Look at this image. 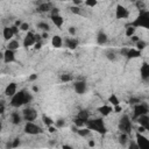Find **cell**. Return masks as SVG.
Masks as SVG:
<instances>
[{"mask_svg": "<svg viewBox=\"0 0 149 149\" xmlns=\"http://www.w3.org/2000/svg\"><path fill=\"white\" fill-rule=\"evenodd\" d=\"M30 100H31L30 93H28L27 91L22 90V91L16 92V93L12 97V99H10V105H12L13 107H20V106H22V105L29 102Z\"/></svg>", "mask_w": 149, "mask_h": 149, "instance_id": "cell-1", "label": "cell"}, {"mask_svg": "<svg viewBox=\"0 0 149 149\" xmlns=\"http://www.w3.org/2000/svg\"><path fill=\"white\" fill-rule=\"evenodd\" d=\"M86 126L90 130H95L98 133L105 134L106 133V127L104 125L102 119H94V120H87L86 121Z\"/></svg>", "mask_w": 149, "mask_h": 149, "instance_id": "cell-2", "label": "cell"}, {"mask_svg": "<svg viewBox=\"0 0 149 149\" xmlns=\"http://www.w3.org/2000/svg\"><path fill=\"white\" fill-rule=\"evenodd\" d=\"M132 26L135 27H143V28H148L149 27V13L147 10H142L140 13V15L132 22Z\"/></svg>", "mask_w": 149, "mask_h": 149, "instance_id": "cell-3", "label": "cell"}, {"mask_svg": "<svg viewBox=\"0 0 149 149\" xmlns=\"http://www.w3.org/2000/svg\"><path fill=\"white\" fill-rule=\"evenodd\" d=\"M119 129L123 134H129L132 132V121L127 115H123L119 121Z\"/></svg>", "mask_w": 149, "mask_h": 149, "instance_id": "cell-4", "label": "cell"}, {"mask_svg": "<svg viewBox=\"0 0 149 149\" xmlns=\"http://www.w3.org/2000/svg\"><path fill=\"white\" fill-rule=\"evenodd\" d=\"M24 132L27 134H29V135H37V134L43 133L42 128L38 125L34 123V122H27L24 125Z\"/></svg>", "mask_w": 149, "mask_h": 149, "instance_id": "cell-5", "label": "cell"}, {"mask_svg": "<svg viewBox=\"0 0 149 149\" xmlns=\"http://www.w3.org/2000/svg\"><path fill=\"white\" fill-rule=\"evenodd\" d=\"M22 116L23 119L27 121V122H33L36 118H37V112L31 108V107H28V108H24L22 111Z\"/></svg>", "mask_w": 149, "mask_h": 149, "instance_id": "cell-6", "label": "cell"}, {"mask_svg": "<svg viewBox=\"0 0 149 149\" xmlns=\"http://www.w3.org/2000/svg\"><path fill=\"white\" fill-rule=\"evenodd\" d=\"M148 113V106L146 104H137L134 107V119H137L142 115H147Z\"/></svg>", "mask_w": 149, "mask_h": 149, "instance_id": "cell-7", "label": "cell"}, {"mask_svg": "<svg viewBox=\"0 0 149 149\" xmlns=\"http://www.w3.org/2000/svg\"><path fill=\"white\" fill-rule=\"evenodd\" d=\"M19 28L16 26H13V27H5L3 30H2V36L6 41H10L12 37L17 33Z\"/></svg>", "mask_w": 149, "mask_h": 149, "instance_id": "cell-8", "label": "cell"}, {"mask_svg": "<svg viewBox=\"0 0 149 149\" xmlns=\"http://www.w3.org/2000/svg\"><path fill=\"white\" fill-rule=\"evenodd\" d=\"M136 144L139 146V149H149V140L143 136L142 134H136Z\"/></svg>", "mask_w": 149, "mask_h": 149, "instance_id": "cell-9", "label": "cell"}, {"mask_svg": "<svg viewBox=\"0 0 149 149\" xmlns=\"http://www.w3.org/2000/svg\"><path fill=\"white\" fill-rule=\"evenodd\" d=\"M115 16H116V19H126L129 16V12L125 6L118 5L116 9H115Z\"/></svg>", "mask_w": 149, "mask_h": 149, "instance_id": "cell-10", "label": "cell"}, {"mask_svg": "<svg viewBox=\"0 0 149 149\" xmlns=\"http://www.w3.org/2000/svg\"><path fill=\"white\" fill-rule=\"evenodd\" d=\"M35 43H36V41H35V34H33V33H28V34L26 35L24 40H23V45L28 48V47L34 45Z\"/></svg>", "mask_w": 149, "mask_h": 149, "instance_id": "cell-11", "label": "cell"}, {"mask_svg": "<svg viewBox=\"0 0 149 149\" xmlns=\"http://www.w3.org/2000/svg\"><path fill=\"white\" fill-rule=\"evenodd\" d=\"M73 87H74V91H76L78 94H83V93H85V91H86V83H85L84 80L76 81L74 85H73Z\"/></svg>", "mask_w": 149, "mask_h": 149, "instance_id": "cell-12", "label": "cell"}, {"mask_svg": "<svg viewBox=\"0 0 149 149\" xmlns=\"http://www.w3.org/2000/svg\"><path fill=\"white\" fill-rule=\"evenodd\" d=\"M16 92L17 91H16V84L15 83H9L5 88V94L8 97H13Z\"/></svg>", "mask_w": 149, "mask_h": 149, "instance_id": "cell-13", "label": "cell"}, {"mask_svg": "<svg viewBox=\"0 0 149 149\" xmlns=\"http://www.w3.org/2000/svg\"><path fill=\"white\" fill-rule=\"evenodd\" d=\"M3 61H5V63H12V62H14L15 61V54H14V51L7 49L3 52Z\"/></svg>", "mask_w": 149, "mask_h": 149, "instance_id": "cell-14", "label": "cell"}, {"mask_svg": "<svg viewBox=\"0 0 149 149\" xmlns=\"http://www.w3.org/2000/svg\"><path fill=\"white\" fill-rule=\"evenodd\" d=\"M140 72H141V77L143 80H148L149 78V64L148 63H143L141 69H140Z\"/></svg>", "mask_w": 149, "mask_h": 149, "instance_id": "cell-15", "label": "cell"}, {"mask_svg": "<svg viewBox=\"0 0 149 149\" xmlns=\"http://www.w3.org/2000/svg\"><path fill=\"white\" fill-rule=\"evenodd\" d=\"M125 55L128 57V58H135V57H139L141 56V51L136 50V49H127L123 51Z\"/></svg>", "mask_w": 149, "mask_h": 149, "instance_id": "cell-16", "label": "cell"}, {"mask_svg": "<svg viewBox=\"0 0 149 149\" xmlns=\"http://www.w3.org/2000/svg\"><path fill=\"white\" fill-rule=\"evenodd\" d=\"M51 20H52V22L55 23V26L58 27V28H61V27L63 26V23H64V20H63V17H62L59 14L51 15Z\"/></svg>", "mask_w": 149, "mask_h": 149, "instance_id": "cell-17", "label": "cell"}, {"mask_svg": "<svg viewBox=\"0 0 149 149\" xmlns=\"http://www.w3.org/2000/svg\"><path fill=\"white\" fill-rule=\"evenodd\" d=\"M137 121H139L140 126L143 127L144 129L149 128V118H148V115H142V116L137 118Z\"/></svg>", "mask_w": 149, "mask_h": 149, "instance_id": "cell-18", "label": "cell"}, {"mask_svg": "<svg viewBox=\"0 0 149 149\" xmlns=\"http://www.w3.org/2000/svg\"><path fill=\"white\" fill-rule=\"evenodd\" d=\"M98 111L100 112V114H102L104 116H106V115H108L109 113H112V112H113V107H112V106H109V105H104V106L99 107V108H98Z\"/></svg>", "mask_w": 149, "mask_h": 149, "instance_id": "cell-19", "label": "cell"}, {"mask_svg": "<svg viewBox=\"0 0 149 149\" xmlns=\"http://www.w3.org/2000/svg\"><path fill=\"white\" fill-rule=\"evenodd\" d=\"M51 44H52L55 48H61L62 44H63V40H62V37L58 36V35H55V36L52 37V40H51Z\"/></svg>", "mask_w": 149, "mask_h": 149, "instance_id": "cell-20", "label": "cell"}, {"mask_svg": "<svg viewBox=\"0 0 149 149\" xmlns=\"http://www.w3.org/2000/svg\"><path fill=\"white\" fill-rule=\"evenodd\" d=\"M97 42L99 44H105L107 42V35L104 31H99L97 35Z\"/></svg>", "mask_w": 149, "mask_h": 149, "instance_id": "cell-21", "label": "cell"}, {"mask_svg": "<svg viewBox=\"0 0 149 149\" xmlns=\"http://www.w3.org/2000/svg\"><path fill=\"white\" fill-rule=\"evenodd\" d=\"M65 44H66L68 48L74 49V48H77V45H78V41L74 40V38H65Z\"/></svg>", "mask_w": 149, "mask_h": 149, "instance_id": "cell-22", "label": "cell"}, {"mask_svg": "<svg viewBox=\"0 0 149 149\" xmlns=\"http://www.w3.org/2000/svg\"><path fill=\"white\" fill-rule=\"evenodd\" d=\"M19 47H20V44H19V42H17L16 40H10V41L8 42V44H7V49H8V50H12V51L19 49Z\"/></svg>", "mask_w": 149, "mask_h": 149, "instance_id": "cell-23", "label": "cell"}, {"mask_svg": "<svg viewBox=\"0 0 149 149\" xmlns=\"http://www.w3.org/2000/svg\"><path fill=\"white\" fill-rule=\"evenodd\" d=\"M77 118L78 119H80L81 121H84V122H86L88 119H90V114H88V112L87 111H85V109H83V111H80L79 113H78V115H77Z\"/></svg>", "mask_w": 149, "mask_h": 149, "instance_id": "cell-24", "label": "cell"}, {"mask_svg": "<svg viewBox=\"0 0 149 149\" xmlns=\"http://www.w3.org/2000/svg\"><path fill=\"white\" fill-rule=\"evenodd\" d=\"M51 9V3H49V2H43V3H41L38 7H37V10L38 12H49Z\"/></svg>", "mask_w": 149, "mask_h": 149, "instance_id": "cell-25", "label": "cell"}, {"mask_svg": "<svg viewBox=\"0 0 149 149\" xmlns=\"http://www.w3.org/2000/svg\"><path fill=\"white\" fill-rule=\"evenodd\" d=\"M21 120H22V116H21L17 112H14V113L12 114V122H13L14 125L21 123Z\"/></svg>", "mask_w": 149, "mask_h": 149, "instance_id": "cell-26", "label": "cell"}, {"mask_svg": "<svg viewBox=\"0 0 149 149\" xmlns=\"http://www.w3.org/2000/svg\"><path fill=\"white\" fill-rule=\"evenodd\" d=\"M76 132L78 133V135H80V136H86V135H88L90 133H91V130L86 127V128H79V129H76Z\"/></svg>", "mask_w": 149, "mask_h": 149, "instance_id": "cell-27", "label": "cell"}, {"mask_svg": "<svg viewBox=\"0 0 149 149\" xmlns=\"http://www.w3.org/2000/svg\"><path fill=\"white\" fill-rule=\"evenodd\" d=\"M37 27H38L40 29L44 30V31H49V30H50V26H49L47 22H40V23L37 24Z\"/></svg>", "mask_w": 149, "mask_h": 149, "instance_id": "cell-28", "label": "cell"}, {"mask_svg": "<svg viewBox=\"0 0 149 149\" xmlns=\"http://www.w3.org/2000/svg\"><path fill=\"white\" fill-rule=\"evenodd\" d=\"M108 101L113 105V106H116V105H119V99H118V97L115 95V94H112L109 98H108Z\"/></svg>", "mask_w": 149, "mask_h": 149, "instance_id": "cell-29", "label": "cell"}, {"mask_svg": "<svg viewBox=\"0 0 149 149\" xmlns=\"http://www.w3.org/2000/svg\"><path fill=\"white\" fill-rule=\"evenodd\" d=\"M119 142H120L121 144H126V143L128 142V135H127V134L121 133V134H120V136H119Z\"/></svg>", "mask_w": 149, "mask_h": 149, "instance_id": "cell-30", "label": "cell"}, {"mask_svg": "<svg viewBox=\"0 0 149 149\" xmlns=\"http://www.w3.org/2000/svg\"><path fill=\"white\" fill-rule=\"evenodd\" d=\"M134 34H135V28H134L133 26L127 27V29H126V35H127L128 37H132V36H134Z\"/></svg>", "mask_w": 149, "mask_h": 149, "instance_id": "cell-31", "label": "cell"}, {"mask_svg": "<svg viewBox=\"0 0 149 149\" xmlns=\"http://www.w3.org/2000/svg\"><path fill=\"white\" fill-rule=\"evenodd\" d=\"M136 47H137V49H136V50L141 51L142 49H144V48L147 47V43H146L144 41H142V40H139V41L136 42Z\"/></svg>", "mask_w": 149, "mask_h": 149, "instance_id": "cell-32", "label": "cell"}, {"mask_svg": "<svg viewBox=\"0 0 149 149\" xmlns=\"http://www.w3.org/2000/svg\"><path fill=\"white\" fill-rule=\"evenodd\" d=\"M19 29L22 30V31H28V29H29V23H27V22H22V23L20 24Z\"/></svg>", "mask_w": 149, "mask_h": 149, "instance_id": "cell-33", "label": "cell"}, {"mask_svg": "<svg viewBox=\"0 0 149 149\" xmlns=\"http://www.w3.org/2000/svg\"><path fill=\"white\" fill-rule=\"evenodd\" d=\"M61 80L62 81H65V83L66 81H71L72 80V76L71 74H62L61 76Z\"/></svg>", "mask_w": 149, "mask_h": 149, "instance_id": "cell-34", "label": "cell"}, {"mask_svg": "<svg viewBox=\"0 0 149 149\" xmlns=\"http://www.w3.org/2000/svg\"><path fill=\"white\" fill-rule=\"evenodd\" d=\"M43 121H44V123H45V125H47L48 127L52 126V123H54V121H52V120H51V119H50L49 116H45V115L43 116Z\"/></svg>", "mask_w": 149, "mask_h": 149, "instance_id": "cell-35", "label": "cell"}, {"mask_svg": "<svg viewBox=\"0 0 149 149\" xmlns=\"http://www.w3.org/2000/svg\"><path fill=\"white\" fill-rule=\"evenodd\" d=\"M97 3H98V2H97L95 0H87V1H85V5L88 6V7H94Z\"/></svg>", "mask_w": 149, "mask_h": 149, "instance_id": "cell-36", "label": "cell"}, {"mask_svg": "<svg viewBox=\"0 0 149 149\" xmlns=\"http://www.w3.org/2000/svg\"><path fill=\"white\" fill-rule=\"evenodd\" d=\"M128 149H139V146L136 144L135 141H130L129 142V146H128Z\"/></svg>", "mask_w": 149, "mask_h": 149, "instance_id": "cell-37", "label": "cell"}, {"mask_svg": "<svg viewBox=\"0 0 149 149\" xmlns=\"http://www.w3.org/2000/svg\"><path fill=\"white\" fill-rule=\"evenodd\" d=\"M19 144H20V140L19 139H14L13 142H12V148H16V147H19Z\"/></svg>", "mask_w": 149, "mask_h": 149, "instance_id": "cell-38", "label": "cell"}, {"mask_svg": "<svg viewBox=\"0 0 149 149\" xmlns=\"http://www.w3.org/2000/svg\"><path fill=\"white\" fill-rule=\"evenodd\" d=\"M129 102H130V104H135V105H137V104H140L141 101H140V99H139V98H130Z\"/></svg>", "mask_w": 149, "mask_h": 149, "instance_id": "cell-39", "label": "cell"}, {"mask_svg": "<svg viewBox=\"0 0 149 149\" xmlns=\"http://www.w3.org/2000/svg\"><path fill=\"white\" fill-rule=\"evenodd\" d=\"M107 58H108V59H115V54H114L113 51H112V52H111V51L107 52Z\"/></svg>", "mask_w": 149, "mask_h": 149, "instance_id": "cell-40", "label": "cell"}, {"mask_svg": "<svg viewBox=\"0 0 149 149\" xmlns=\"http://www.w3.org/2000/svg\"><path fill=\"white\" fill-rule=\"evenodd\" d=\"M71 12L74 13V14H79L80 13V8H78V7H71Z\"/></svg>", "mask_w": 149, "mask_h": 149, "instance_id": "cell-41", "label": "cell"}, {"mask_svg": "<svg viewBox=\"0 0 149 149\" xmlns=\"http://www.w3.org/2000/svg\"><path fill=\"white\" fill-rule=\"evenodd\" d=\"M63 126H64V121H63V120L56 121V128H57V127H63Z\"/></svg>", "mask_w": 149, "mask_h": 149, "instance_id": "cell-42", "label": "cell"}, {"mask_svg": "<svg viewBox=\"0 0 149 149\" xmlns=\"http://www.w3.org/2000/svg\"><path fill=\"white\" fill-rule=\"evenodd\" d=\"M69 33H70L71 35H74V34H76V28H74V27H70V28H69Z\"/></svg>", "mask_w": 149, "mask_h": 149, "instance_id": "cell-43", "label": "cell"}, {"mask_svg": "<svg viewBox=\"0 0 149 149\" xmlns=\"http://www.w3.org/2000/svg\"><path fill=\"white\" fill-rule=\"evenodd\" d=\"M5 111V105H3V101H0V114L3 113Z\"/></svg>", "mask_w": 149, "mask_h": 149, "instance_id": "cell-44", "label": "cell"}, {"mask_svg": "<svg viewBox=\"0 0 149 149\" xmlns=\"http://www.w3.org/2000/svg\"><path fill=\"white\" fill-rule=\"evenodd\" d=\"M122 108L119 106V105H116V106H114V108H113V111H115V112H120Z\"/></svg>", "mask_w": 149, "mask_h": 149, "instance_id": "cell-45", "label": "cell"}, {"mask_svg": "<svg viewBox=\"0 0 149 149\" xmlns=\"http://www.w3.org/2000/svg\"><path fill=\"white\" fill-rule=\"evenodd\" d=\"M35 79H37V74H31L29 77V80H35Z\"/></svg>", "mask_w": 149, "mask_h": 149, "instance_id": "cell-46", "label": "cell"}, {"mask_svg": "<svg viewBox=\"0 0 149 149\" xmlns=\"http://www.w3.org/2000/svg\"><path fill=\"white\" fill-rule=\"evenodd\" d=\"M49 132H50V133H55V132H56V128L52 127V126H50V127H49Z\"/></svg>", "mask_w": 149, "mask_h": 149, "instance_id": "cell-47", "label": "cell"}, {"mask_svg": "<svg viewBox=\"0 0 149 149\" xmlns=\"http://www.w3.org/2000/svg\"><path fill=\"white\" fill-rule=\"evenodd\" d=\"M34 45H35V49H40V48H41V42H37V43H35Z\"/></svg>", "mask_w": 149, "mask_h": 149, "instance_id": "cell-48", "label": "cell"}, {"mask_svg": "<svg viewBox=\"0 0 149 149\" xmlns=\"http://www.w3.org/2000/svg\"><path fill=\"white\" fill-rule=\"evenodd\" d=\"M62 149H72V147L66 144V146H63V147H62Z\"/></svg>", "mask_w": 149, "mask_h": 149, "instance_id": "cell-49", "label": "cell"}, {"mask_svg": "<svg viewBox=\"0 0 149 149\" xmlns=\"http://www.w3.org/2000/svg\"><path fill=\"white\" fill-rule=\"evenodd\" d=\"M42 37H43V38H48V37H49L48 33H43V34H42Z\"/></svg>", "mask_w": 149, "mask_h": 149, "instance_id": "cell-50", "label": "cell"}, {"mask_svg": "<svg viewBox=\"0 0 149 149\" xmlns=\"http://www.w3.org/2000/svg\"><path fill=\"white\" fill-rule=\"evenodd\" d=\"M88 144H90V147H93V146H94V141H90Z\"/></svg>", "mask_w": 149, "mask_h": 149, "instance_id": "cell-51", "label": "cell"}, {"mask_svg": "<svg viewBox=\"0 0 149 149\" xmlns=\"http://www.w3.org/2000/svg\"><path fill=\"white\" fill-rule=\"evenodd\" d=\"M0 58L3 59V52H0Z\"/></svg>", "mask_w": 149, "mask_h": 149, "instance_id": "cell-52", "label": "cell"}, {"mask_svg": "<svg viewBox=\"0 0 149 149\" xmlns=\"http://www.w3.org/2000/svg\"><path fill=\"white\" fill-rule=\"evenodd\" d=\"M1 129H2V126H1V123H0V132H1Z\"/></svg>", "mask_w": 149, "mask_h": 149, "instance_id": "cell-53", "label": "cell"}]
</instances>
